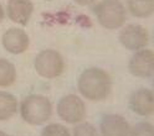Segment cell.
I'll list each match as a JSON object with an SVG mask.
<instances>
[{
	"instance_id": "obj_1",
	"label": "cell",
	"mask_w": 154,
	"mask_h": 136,
	"mask_svg": "<svg viewBox=\"0 0 154 136\" xmlns=\"http://www.w3.org/2000/svg\"><path fill=\"white\" fill-rule=\"evenodd\" d=\"M112 85L109 73L98 67L86 68L77 79V89L80 94L93 103L107 99L112 92Z\"/></svg>"
},
{
	"instance_id": "obj_2",
	"label": "cell",
	"mask_w": 154,
	"mask_h": 136,
	"mask_svg": "<svg viewBox=\"0 0 154 136\" xmlns=\"http://www.w3.org/2000/svg\"><path fill=\"white\" fill-rule=\"evenodd\" d=\"M19 110L21 119L25 123L40 126L51 119L54 108L51 100L47 96L41 94H30L23 99Z\"/></svg>"
},
{
	"instance_id": "obj_3",
	"label": "cell",
	"mask_w": 154,
	"mask_h": 136,
	"mask_svg": "<svg viewBox=\"0 0 154 136\" xmlns=\"http://www.w3.org/2000/svg\"><path fill=\"white\" fill-rule=\"evenodd\" d=\"M92 11L106 30H118L127 21V9L121 0H101L93 6Z\"/></svg>"
},
{
	"instance_id": "obj_4",
	"label": "cell",
	"mask_w": 154,
	"mask_h": 136,
	"mask_svg": "<svg viewBox=\"0 0 154 136\" xmlns=\"http://www.w3.org/2000/svg\"><path fill=\"white\" fill-rule=\"evenodd\" d=\"M65 67L66 64L62 55L52 48H47V50L38 52L34 61V68L36 73L46 79H54L60 77L65 72Z\"/></svg>"
},
{
	"instance_id": "obj_5",
	"label": "cell",
	"mask_w": 154,
	"mask_h": 136,
	"mask_svg": "<svg viewBox=\"0 0 154 136\" xmlns=\"http://www.w3.org/2000/svg\"><path fill=\"white\" fill-rule=\"evenodd\" d=\"M56 111L61 120L71 125L82 123L87 114L83 99L76 94L63 95L57 103Z\"/></svg>"
},
{
	"instance_id": "obj_6",
	"label": "cell",
	"mask_w": 154,
	"mask_h": 136,
	"mask_svg": "<svg viewBox=\"0 0 154 136\" xmlns=\"http://www.w3.org/2000/svg\"><path fill=\"white\" fill-rule=\"evenodd\" d=\"M119 43L131 52L147 48L149 43V34L146 27L138 24H129L122 27L118 35Z\"/></svg>"
},
{
	"instance_id": "obj_7",
	"label": "cell",
	"mask_w": 154,
	"mask_h": 136,
	"mask_svg": "<svg viewBox=\"0 0 154 136\" xmlns=\"http://www.w3.org/2000/svg\"><path fill=\"white\" fill-rule=\"evenodd\" d=\"M128 71L137 78L154 77V51L148 48L136 51L129 58Z\"/></svg>"
},
{
	"instance_id": "obj_8",
	"label": "cell",
	"mask_w": 154,
	"mask_h": 136,
	"mask_svg": "<svg viewBox=\"0 0 154 136\" xmlns=\"http://www.w3.org/2000/svg\"><path fill=\"white\" fill-rule=\"evenodd\" d=\"M129 109L139 116L154 115V90L138 88L131 93L128 99Z\"/></svg>"
},
{
	"instance_id": "obj_9",
	"label": "cell",
	"mask_w": 154,
	"mask_h": 136,
	"mask_svg": "<svg viewBox=\"0 0 154 136\" xmlns=\"http://www.w3.org/2000/svg\"><path fill=\"white\" fill-rule=\"evenodd\" d=\"M2 43L4 50L11 55H21L30 46V37L25 30L19 27H10L4 32Z\"/></svg>"
},
{
	"instance_id": "obj_10",
	"label": "cell",
	"mask_w": 154,
	"mask_h": 136,
	"mask_svg": "<svg viewBox=\"0 0 154 136\" xmlns=\"http://www.w3.org/2000/svg\"><path fill=\"white\" fill-rule=\"evenodd\" d=\"M131 128L123 115L104 114L100 121V136H128Z\"/></svg>"
},
{
	"instance_id": "obj_11",
	"label": "cell",
	"mask_w": 154,
	"mask_h": 136,
	"mask_svg": "<svg viewBox=\"0 0 154 136\" xmlns=\"http://www.w3.org/2000/svg\"><path fill=\"white\" fill-rule=\"evenodd\" d=\"M34 14V3L31 0H9L6 15L17 25L26 26Z\"/></svg>"
},
{
	"instance_id": "obj_12",
	"label": "cell",
	"mask_w": 154,
	"mask_h": 136,
	"mask_svg": "<svg viewBox=\"0 0 154 136\" xmlns=\"http://www.w3.org/2000/svg\"><path fill=\"white\" fill-rule=\"evenodd\" d=\"M19 110L16 96L9 92L0 90V121L11 119Z\"/></svg>"
},
{
	"instance_id": "obj_13",
	"label": "cell",
	"mask_w": 154,
	"mask_h": 136,
	"mask_svg": "<svg viewBox=\"0 0 154 136\" xmlns=\"http://www.w3.org/2000/svg\"><path fill=\"white\" fill-rule=\"evenodd\" d=\"M126 9L134 17L147 19L154 15V0H127Z\"/></svg>"
},
{
	"instance_id": "obj_14",
	"label": "cell",
	"mask_w": 154,
	"mask_h": 136,
	"mask_svg": "<svg viewBox=\"0 0 154 136\" xmlns=\"http://www.w3.org/2000/svg\"><path fill=\"white\" fill-rule=\"evenodd\" d=\"M16 82V68L14 63L0 58V88L11 87Z\"/></svg>"
},
{
	"instance_id": "obj_15",
	"label": "cell",
	"mask_w": 154,
	"mask_h": 136,
	"mask_svg": "<svg viewBox=\"0 0 154 136\" xmlns=\"http://www.w3.org/2000/svg\"><path fill=\"white\" fill-rule=\"evenodd\" d=\"M40 136H71V132L65 125L52 123L45 126Z\"/></svg>"
},
{
	"instance_id": "obj_16",
	"label": "cell",
	"mask_w": 154,
	"mask_h": 136,
	"mask_svg": "<svg viewBox=\"0 0 154 136\" xmlns=\"http://www.w3.org/2000/svg\"><path fill=\"white\" fill-rule=\"evenodd\" d=\"M128 136H154V125L148 121H140L131 128Z\"/></svg>"
},
{
	"instance_id": "obj_17",
	"label": "cell",
	"mask_w": 154,
	"mask_h": 136,
	"mask_svg": "<svg viewBox=\"0 0 154 136\" xmlns=\"http://www.w3.org/2000/svg\"><path fill=\"white\" fill-rule=\"evenodd\" d=\"M73 136H100V131L91 123H80L76 124L73 129Z\"/></svg>"
},
{
	"instance_id": "obj_18",
	"label": "cell",
	"mask_w": 154,
	"mask_h": 136,
	"mask_svg": "<svg viewBox=\"0 0 154 136\" xmlns=\"http://www.w3.org/2000/svg\"><path fill=\"white\" fill-rule=\"evenodd\" d=\"M72 1L80 6H91L97 1V0H72Z\"/></svg>"
},
{
	"instance_id": "obj_19",
	"label": "cell",
	"mask_w": 154,
	"mask_h": 136,
	"mask_svg": "<svg viewBox=\"0 0 154 136\" xmlns=\"http://www.w3.org/2000/svg\"><path fill=\"white\" fill-rule=\"evenodd\" d=\"M4 19H5V10H4V7H3L2 3H0V24L3 22Z\"/></svg>"
},
{
	"instance_id": "obj_20",
	"label": "cell",
	"mask_w": 154,
	"mask_h": 136,
	"mask_svg": "<svg viewBox=\"0 0 154 136\" xmlns=\"http://www.w3.org/2000/svg\"><path fill=\"white\" fill-rule=\"evenodd\" d=\"M0 136H11V135H8V134H5L4 131L0 130Z\"/></svg>"
},
{
	"instance_id": "obj_21",
	"label": "cell",
	"mask_w": 154,
	"mask_h": 136,
	"mask_svg": "<svg viewBox=\"0 0 154 136\" xmlns=\"http://www.w3.org/2000/svg\"><path fill=\"white\" fill-rule=\"evenodd\" d=\"M45 1H54V0H45Z\"/></svg>"
},
{
	"instance_id": "obj_22",
	"label": "cell",
	"mask_w": 154,
	"mask_h": 136,
	"mask_svg": "<svg viewBox=\"0 0 154 136\" xmlns=\"http://www.w3.org/2000/svg\"><path fill=\"white\" fill-rule=\"evenodd\" d=\"M153 88H154V79H153Z\"/></svg>"
}]
</instances>
